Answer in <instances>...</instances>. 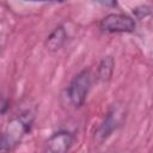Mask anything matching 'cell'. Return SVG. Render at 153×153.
<instances>
[{
  "label": "cell",
  "mask_w": 153,
  "mask_h": 153,
  "mask_svg": "<svg viewBox=\"0 0 153 153\" xmlns=\"http://www.w3.org/2000/svg\"><path fill=\"white\" fill-rule=\"evenodd\" d=\"M33 123V115L29 111L22 112L12 117L1 136V153H11L24 139L26 134L30 133Z\"/></svg>",
  "instance_id": "1"
},
{
  "label": "cell",
  "mask_w": 153,
  "mask_h": 153,
  "mask_svg": "<svg viewBox=\"0 0 153 153\" xmlns=\"http://www.w3.org/2000/svg\"><path fill=\"white\" fill-rule=\"evenodd\" d=\"M91 85H92L91 71L88 68L80 71L71 80L67 87V97L69 99V103L75 108H81L86 102V98L91 90Z\"/></svg>",
  "instance_id": "2"
},
{
  "label": "cell",
  "mask_w": 153,
  "mask_h": 153,
  "mask_svg": "<svg viewBox=\"0 0 153 153\" xmlns=\"http://www.w3.org/2000/svg\"><path fill=\"white\" fill-rule=\"evenodd\" d=\"M126 118V111L122 105H112L106 115L104 116L103 121L98 126V128L94 131V141L98 143H102L106 139H109L115 130H117L118 127L122 126L123 121Z\"/></svg>",
  "instance_id": "3"
},
{
  "label": "cell",
  "mask_w": 153,
  "mask_h": 153,
  "mask_svg": "<svg viewBox=\"0 0 153 153\" xmlns=\"http://www.w3.org/2000/svg\"><path fill=\"white\" fill-rule=\"evenodd\" d=\"M98 26L106 33H131L136 29V22L124 13H109L100 19Z\"/></svg>",
  "instance_id": "4"
},
{
  "label": "cell",
  "mask_w": 153,
  "mask_h": 153,
  "mask_svg": "<svg viewBox=\"0 0 153 153\" xmlns=\"http://www.w3.org/2000/svg\"><path fill=\"white\" fill-rule=\"evenodd\" d=\"M74 134L68 130H59L45 141L47 153H68L74 143Z\"/></svg>",
  "instance_id": "5"
},
{
  "label": "cell",
  "mask_w": 153,
  "mask_h": 153,
  "mask_svg": "<svg viewBox=\"0 0 153 153\" xmlns=\"http://www.w3.org/2000/svg\"><path fill=\"white\" fill-rule=\"evenodd\" d=\"M67 38H68V35H67V31H66L65 26L59 25L47 36L45 42H44L45 49L48 51L55 53L65 45V43L67 42Z\"/></svg>",
  "instance_id": "6"
},
{
  "label": "cell",
  "mask_w": 153,
  "mask_h": 153,
  "mask_svg": "<svg viewBox=\"0 0 153 153\" xmlns=\"http://www.w3.org/2000/svg\"><path fill=\"white\" fill-rule=\"evenodd\" d=\"M114 71H115V60L111 55L104 56L100 62L98 63L97 67V73H96V79L102 82V84H108L112 75H114Z\"/></svg>",
  "instance_id": "7"
},
{
  "label": "cell",
  "mask_w": 153,
  "mask_h": 153,
  "mask_svg": "<svg viewBox=\"0 0 153 153\" xmlns=\"http://www.w3.org/2000/svg\"><path fill=\"white\" fill-rule=\"evenodd\" d=\"M153 13V8L151 6H140V7H136L133 10V14L135 16V18L137 19H142V18H146L148 16H151Z\"/></svg>",
  "instance_id": "8"
},
{
  "label": "cell",
  "mask_w": 153,
  "mask_h": 153,
  "mask_svg": "<svg viewBox=\"0 0 153 153\" xmlns=\"http://www.w3.org/2000/svg\"><path fill=\"white\" fill-rule=\"evenodd\" d=\"M8 108H10V100H7L6 98H2V103H1V114L5 115Z\"/></svg>",
  "instance_id": "9"
},
{
  "label": "cell",
  "mask_w": 153,
  "mask_h": 153,
  "mask_svg": "<svg viewBox=\"0 0 153 153\" xmlns=\"http://www.w3.org/2000/svg\"><path fill=\"white\" fill-rule=\"evenodd\" d=\"M100 5H103V6H117V2L116 1H100L99 2Z\"/></svg>",
  "instance_id": "10"
}]
</instances>
